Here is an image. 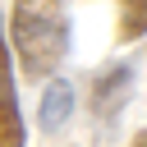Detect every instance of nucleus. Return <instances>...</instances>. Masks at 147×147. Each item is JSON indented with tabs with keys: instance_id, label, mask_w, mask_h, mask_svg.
I'll return each instance as SVG.
<instances>
[{
	"instance_id": "nucleus-1",
	"label": "nucleus",
	"mask_w": 147,
	"mask_h": 147,
	"mask_svg": "<svg viewBox=\"0 0 147 147\" xmlns=\"http://www.w3.org/2000/svg\"><path fill=\"white\" fill-rule=\"evenodd\" d=\"M14 37V55L23 78H55V69L69 55V9L64 0H14L9 14V32Z\"/></svg>"
},
{
	"instance_id": "nucleus-2",
	"label": "nucleus",
	"mask_w": 147,
	"mask_h": 147,
	"mask_svg": "<svg viewBox=\"0 0 147 147\" xmlns=\"http://www.w3.org/2000/svg\"><path fill=\"white\" fill-rule=\"evenodd\" d=\"M23 142H28V129H23L18 83H14V60H9L5 23H0V147H23Z\"/></svg>"
},
{
	"instance_id": "nucleus-3",
	"label": "nucleus",
	"mask_w": 147,
	"mask_h": 147,
	"mask_svg": "<svg viewBox=\"0 0 147 147\" xmlns=\"http://www.w3.org/2000/svg\"><path fill=\"white\" fill-rule=\"evenodd\" d=\"M133 92V64H106L96 78H92V92H87V110L96 119H110L119 115V106L129 101Z\"/></svg>"
},
{
	"instance_id": "nucleus-4",
	"label": "nucleus",
	"mask_w": 147,
	"mask_h": 147,
	"mask_svg": "<svg viewBox=\"0 0 147 147\" xmlns=\"http://www.w3.org/2000/svg\"><path fill=\"white\" fill-rule=\"evenodd\" d=\"M69 119H74V87H69V78L55 74V78L41 87V101H37V129H41V133H60Z\"/></svg>"
},
{
	"instance_id": "nucleus-5",
	"label": "nucleus",
	"mask_w": 147,
	"mask_h": 147,
	"mask_svg": "<svg viewBox=\"0 0 147 147\" xmlns=\"http://www.w3.org/2000/svg\"><path fill=\"white\" fill-rule=\"evenodd\" d=\"M115 37H119V41H138V37H147V0H119Z\"/></svg>"
},
{
	"instance_id": "nucleus-6",
	"label": "nucleus",
	"mask_w": 147,
	"mask_h": 147,
	"mask_svg": "<svg viewBox=\"0 0 147 147\" xmlns=\"http://www.w3.org/2000/svg\"><path fill=\"white\" fill-rule=\"evenodd\" d=\"M129 147H147V129H138V133H133V142H129Z\"/></svg>"
}]
</instances>
